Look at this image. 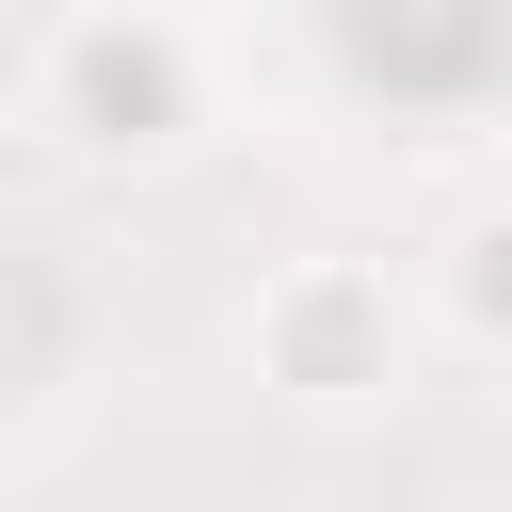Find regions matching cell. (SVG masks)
Returning a JSON list of instances; mask_svg holds the SVG:
<instances>
[{
  "label": "cell",
  "instance_id": "3957f363",
  "mask_svg": "<svg viewBox=\"0 0 512 512\" xmlns=\"http://www.w3.org/2000/svg\"><path fill=\"white\" fill-rule=\"evenodd\" d=\"M448 320H464L480 352H512V208H480V224L448 240Z\"/></svg>",
  "mask_w": 512,
  "mask_h": 512
},
{
  "label": "cell",
  "instance_id": "6da1fadb",
  "mask_svg": "<svg viewBox=\"0 0 512 512\" xmlns=\"http://www.w3.org/2000/svg\"><path fill=\"white\" fill-rule=\"evenodd\" d=\"M32 128L64 160H176L208 128V48L176 16H128V0H80L48 48H32Z\"/></svg>",
  "mask_w": 512,
  "mask_h": 512
},
{
  "label": "cell",
  "instance_id": "7a4b0ae2",
  "mask_svg": "<svg viewBox=\"0 0 512 512\" xmlns=\"http://www.w3.org/2000/svg\"><path fill=\"white\" fill-rule=\"evenodd\" d=\"M256 368L288 384V400H384L400 384V288L368 272V256H288L272 288H256Z\"/></svg>",
  "mask_w": 512,
  "mask_h": 512
}]
</instances>
